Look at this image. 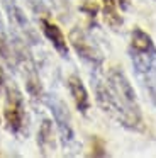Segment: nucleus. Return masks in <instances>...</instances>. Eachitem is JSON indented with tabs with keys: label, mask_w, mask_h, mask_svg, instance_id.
Wrapping results in <instances>:
<instances>
[{
	"label": "nucleus",
	"mask_w": 156,
	"mask_h": 158,
	"mask_svg": "<svg viewBox=\"0 0 156 158\" xmlns=\"http://www.w3.org/2000/svg\"><path fill=\"white\" fill-rule=\"evenodd\" d=\"M90 82L95 100L105 114L129 131H144V119L138 94L127 75L119 66H112L105 77H102V70H92Z\"/></svg>",
	"instance_id": "1"
},
{
	"label": "nucleus",
	"mask_w": 156,
	"mask_h": 158,
	"mask_svg": "<svg viewBox=\"0 0 156 158\" xmlns=\"http://www.w3.org/2000/svg\"><path fill=\"white\" fill-rule=\"evenodd\" d=\"M39 27H41V32H43L44 39L49 41V44L53 46V49L61 56V58L66 60L68 56H70V44H68V39H66V36L63 34L60 26L51 22L47 17H41Z\"/></svg>",
	"instance_id": "7"
},
{
	"label": "nucleus",
	"mask_w": 156,
	"mask_h": 158,
	"mask_svg": "<svg viewBox=\"0 0 156 158\" xmlns=\"http://www.w3.org/2000/svg\"><path fill=\"white\" fill-rule=\"evenodd\" d=\"M68 43L73 48V51L78 55V58L90 66V70H102L104 65V55L95 44V41L85 32L81 27H73L68 34Z\"/></svg>",
	"instance_id": "5"
},
{
	"label": "nucleus",
	"mask_w": 156,
	"mask_h": 158,
	"mask_svg": "<svg viewBox=\"0 0 156 158\" xmlns=\"http://www.w3.org/2000/svg\"><path fill=\"white\" fill-rule=\"evenodd\" d=\"M66 85H68V92H70L71 99H73L76 110L85 116L88 112V109H90V94H88L83 80L80 78V75L71 73L66 80Z\"/></svg>",
	"instance_id": "9"
},
{
	"label": "nucleus",
	"mask_w": 156,
	"mask_h": 158,
	"mask_svg": "<svg viewBox=\"0 0 156 158\" xmlns=\"http://www.w3.org/2000/svg\"><path fill=\"white\" fill-rule=\"evenodd\" d=\"M44 102H46L47 109H49L51 116H53L54 126H56L58 136H60V143L64 150H70L76 141V134H75V127L71 123V114L68 106L54 94H46L44 95Z\"/></svg>",
	"instance_id": "4"
},
{
	"label": "nucleus",
	"mask_w": 156,
	"mask_h": 158,
	"mask_svg": "<svg viewBox=\"0 0 156 158\" xmlns=\"http://www.w3.org/2000/svg\"><path fill=\"white\" fill-rule=\"evenodd\" d=\"M119 5V9H121L122 12H127L129 9H131V0H115Z\"/></svg>",
	"instance_id": "12"
},
{
	"label": "nucleus",
	"mask_w": 156,
	"mask_h": 158,
	"mask_svg": "<svg viewBox=\"0 0 156 158\" xmlns=\"http://www.w3.org/2000/svg\"><path fill=\"white\" fill-rule=\"evenodd\" d=\"M0 4L3 7V12H5L7 21H9L12 31H15L17 34L22 36L27 44H37L39 36H37L36 29L32 27L31 21L27 19L26 12L22 10V7L17 4V0H0Z\"/></svg>",
	"instance_id": "6"
},
{
	"label": "nucleus",
	"mask_w": 156,
	"mask_h": 158,
	"mask_svg": "<svg viewBox=\"0 0 156 158\" xmlns=\"http://www.w3.org/2000/svg\"><path fill=\"white\" fill-rule=\"evenodd\" d=\"M3 124L5 129L14 136H19L24 133L27 124V110H26V100L20 92V89L14 82H5L3 87Z\"/></svg>",
	"instance_id": "3"
},
{
	"label": "nucleus",
	"mask_w": 156,
	"mask_h": 158,
	"mask_svg": "<svg viewBox=\"0 0 156 158\" xmlns=\"http://www.w3.org/2000/svg\"><path fill=\"white\" fill-rule=\"evenodd\" d=\"M0 126H2V119H0Z\"/></svg>",
	"instance_id": "14"
},
{
	"label": "nucleus",
	"mask_w": 156,
	"mask_h": 158,
	"mask_svg": "<svg viewBox=\"0 0 156 158\" xmlns=\"http://www.w3.org/2000/svg\"><path fill=\"white\" fill-rule=\"evenodd\" d=\"M58 131L54 126V121L44 117L39 124V129H37V148H39V153L43 156H53L58 150Z\"/></svg>",
	"instance_id": "8"
},
{
	"label": "nucleus",
	"mask_w": 156,
	"mask_h": 158,
	"mask_svg": "<svg viewBox=\"0 0 156 158\" xmlns=\"http://www.w3.org/2000/svg\"><path fill=\"white\" fill-rule=\"evenodd\" d=\"M0 58L14 70V55H12V44H10V36L5 29L2 12H0Z\"/></svg>",
	"instance_id": "11"
},
{
	"label": "nucleus",
	"mask_w": 156,
	"mask_h": 158,
	"mask_svg": "<svg viewBox=\"0 0 156 158\" xmlns=\"http://www.w3.org/2000/svg\"><path fill=\"white\" fill-rule=\"evenodd\" d=\"M102 2V17H104L105 24L114 31H121V27L124 26V19L119 14V5L115 0H100Z\"/></svg>",
	"instance_id": "10"
},
{
	"label": "nucleus",
	"mask_w": 156,
	"mask_h": 158,
	"mask_svg": "<svg viewBox=\"0 0 156 158\" xmlns=\"http://www.w3.org/2000/svg\"><path fill=\"white\" fill-rule=\"evenodd\" d=\"M129 60L136 82L144 95L156 107V44L153 38L141 27H134L129 38Z\"/></svg>",
	"instance_id": "2"
},
{
	"label": "nucleus",
	"mask_w": 156,
	"mask_h": 158,
	"mask_svg": "<svg viewBox=\"0 0 156 158\" xmlns=\"http://www.w3.org/2000/svg\"><path fill=\"white\" fill-rule=\"evenodd\" d=\"M5 75H3V70H2V66H0V90H3V87H5Z\"/></svg>",
	"instance_id": "13"
}]
</instances>
